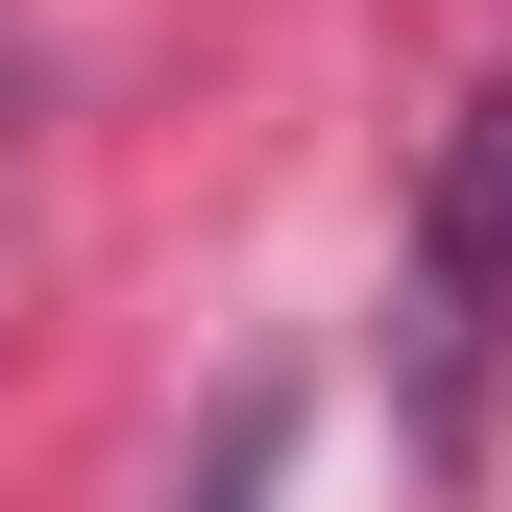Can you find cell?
<instances>
[{
    "label": "cell",
    "instance_id": "cell-2",
    "mask_svg": "<svg viewBox=\"0 0 512 512\" xmlns=\"http://www.w3.org/2000/svg\"><path fill=\"white\" fill-rule=\"evenodd\" d=\"M0 220H25V49H0Z\"/></svg>",
    "mask_w": 512,
    "mask_h": 512
},
{
    "label": "cell",
    "instance_id": "cell-1",
    "mask_svg": "<svg viewBox=\"0 0 512 512\" xmlns=\"http://www.w3.org/2000/svg\"><path fill=\"white\" fill-rule=\"evenodd\" d=\"M488 366H512V74L439 122V171H415V244H391V439H488Z\"/></svg>",
    "mask_w": 512,
    "mask_h": 512
}]
</instances>
